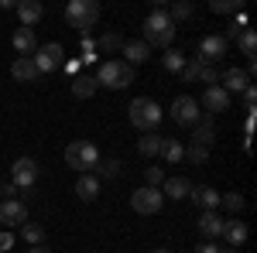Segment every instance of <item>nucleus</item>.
I'll return each instance as SVG.
<instances>
[{
	"mask_svg": "<svg viewBox=\"0 0 257 253\" xmlns=\"http://www.w3.org/2000/svg\"><path fill=\"white\" fill-rule=\"evenodd\" d=\"M144 178H148V188H161V185H165V171H161L158 164H155V168H148Z\"/></svg>",
	"mask_w": 257,
	"mask_h": 253,
	"instance_id": "obj_36",
	"label": "nucleus"
},
{
	"mask_svg": "<svg viewBox=\"0 0 257 253\" xmlns=\"http://www.w3.org/2000/svg\"><path fill=\"white\" fill-rule=\"evenodd\" d=\"M209 11H216V14H230V11H237V0H213Z\"/></svg>",
	"mask_w": 257,
	"mask_h": 253,
	"instance_id": "obj_38",
	"label": "nucleus"
},
{
	"mask_svg": "<svg viewBox=\"0 0 257 253\" xmlns=\"http://www.w3.org/2000/svg\"><path fill=\"white\" fill-rule=\"evenodd\" d=\"M134 82V69L127 65L123 59H110L99 65V76H96V86H106V89H123Z\"/></svg>",
	"mask_w": 257,
	"mask_h": 253,
	"instance_id": "obj_4",
	"label": "nucleus"
},
{
	"mask_svg": "<svg viewBox=\"0 0 257 253\" xmlns=\"http://www.w3.org/2000/svg\"><path fill=\"white\" fill-rule=\"evenodd\" d=\"M161 205H165V195H161V188H138V192L131 195V209L138 215H155L161 212Z\"/></svg>",
	"mask_w": 257,
	"mask_h": 253,
	"instance_id": "obj_7",
	"label": "nucleus"
},
{
	"mask_svg": "<svg viewBox=\"0 0 257 253\" xmlns=\"http://www.w3.org/2000/svg\"><path fill=\"white\" fill-rule=\"evenodd\" d=\"M219 79H223V86H219V89H226V93H243V89L250 86V76H247L243 69H237V65H233V69H226Z\"/></svg>",
	"mask_w": 257,
	"mask_h": 253,
	"instance_id": "obj_17",
	"label": "nucleus"
},
{
	"mask_svg": "<svg viewBox=\"0 0 257 253\" xmlns=\"http://www.w3.org/2000/svg\"><path fill=\"white\" fill-rule=\"evenodd\" d=\"M65 21H69L76 31H89L99 21V4H93V0H72V4L65 7Z\"/></svg>",
	"mask_w": 257,
	"mask_h": 253,
	"instance_id": "obj_5",
	"label": "nucleus"
},
{
	"mask_svg": "<svg viewBox=\"0 0 257 253\" xmlns=\"http://www.w3.org/2000/svg\"><path fill=\"white\" fill-rule=\"evenodd\" d=\"M226 48H230V41L223 38V35H206V38L199 41V55H196V59L213 65L216 59H223V55H226Z\"/></svg>",
	"mask_w": 257,
	"mask_h": 253,
	"instance_id": "obj_11",
	"label": "nucleus"
},
{
	"mask_svg": "<svg viewBox=\"0 0 257 253\" xmlns=\"http://www.w3.org/2000/svg\"><path fill=\"white\" fill-rule=\"evenodd\" d=\"M223 239H226V246H233V250H240V246H243V239H247V222H243V219H237V215H233V219H223Z\"/></svg>",
	"mask_w": 257,
	"mask_h": 253,
	"instance_id": "obj_13",
	"label": "nucleus"
},
{
	"mask_svg": "<svg viewBox=\"0 0 257 253\" xmlns=\"http://www.w3.org/2000/svg\"><path fill=\"white\" fill-rule=\"evenodd\" d=\"M99 48H103V52H120V48H123V38H120V35H103V38H99Z\"/></svg>",
	"mask_w": 257,
	"mask_h": 253,
	"instance_id": "obj_35",
	"label": "nucleus"
},
{
	"mask_svg": "<svg viewBox=\"0 0 257 253\" xmlns=\"http://www.w3.org/2000/svg\"><path fill=\"white\" fill-rule=\"evenodd\" d=\"M11 246H14V236H11V233H0V253H7Z\"/></svg>",
	"mask_w": 257,
	"mask_h": 253,
	"instance_id": "obj_42",
	"label": "nucleus"
},
{
	"mask_svg": "<svg viewBox=\"0 0 257 253\" xmlns=\"http://www.w3.org/2000/svg\"><path fill=\"white\" fill-rule=\"evenodd\" d=\"M189 192H192V181L189 178H165V185H161V195L165 198H175V202L189 198Z\"/></svg>",
	"mask_w": 257,
	"mask_h": 253,
	"instance_id": "obj_18",
	"label": "nucleus"
},
{
	"mask_svg": "<svg viewBox=\"0 0 257 253\" xmlns=\"http://www.w3.org/2000/svg\"><path fill=\"white\" fill-rule=\"evenodd\" d=\"M11 45H14L18 59H31V55L38 52V38H35V31H31V28H18V31H14V38H11Z\"/></svg>",
	"mask_w": 257,
	"mask_h": 253,
	"instance_id": "obj_12",
	"label": "nucleus"
},
{
	"mask_svg": "<svg viewBox=\"0 0 257 253\" xmlns=\"http://www.w3.org/2000/svg\"><path fill=\"white\" fill-rule=\"evenodd\" d=\"M192 253H219V246L213 243V239H206V243H199V246H196Z\"/></svg>",
	"mask_w": 257,
	"mask_h": 253,
	"instance_id": "obj_41",
	"label": "nucleus"
},
{
	"mask_svg": "<svg viewBox=\"0 0 257 253\" xmlns=\"http://www.w3.org/2000/svg\"><path fill=\"white\" fill-rule=\"evenodd\" d=\"M202 106H206L209 113H223V110H230V93L219 89V86H209V89L202 93Z\"/></svg>",
	"mask_w": 257,
	"mask_h": 253,
	"instance_id": "obj_16",
	"label": "nucleus"
},
{
	"mask_svg": "<svg viewBox=\"0 0 257 253\" xmlns=\"http://www.w3.org/2000/svg\"><path fill=\"white\" fill-rule=\"evenodd\" d=\"M21 236H24V243H31V246H45V226H38V222H24V226H21Z\"/></svg>",
	"mask_w": 257,
	"mask_h": 253,
	"instance_id": "obj_26",
	"label": "nucleus"
},
{
	"mask_svg": "<svg viewBox=\"0 0 257 253\" xmlns=\"http://www.w3.org/2000/svg\"><path fill=\"white\" fill-rule=\"evenodd\" d=\"M213 140H216V127H213V120L199 117L196 134H192V144H199V147H213Z\"/></svg>",
	"mask_w": 257,
	"mask_h": 253,
	"instance_id": "obj_20",
	"label": "nucleus"
},
{
	"mask_svg": "<svg viewBox=\"0 0 257 253\" xmlns=\"http://www.w3.org/2000/svg\"><path fill=\"white\" fill-rule=\"evenodd\" d=\"M158 151H161V137H158V134H144V137L138 140V154H141V157H155Z\"/></svg>",
	"mask_w": 257,
	"mask_h": 253,
	"instance_id": "obj_27",
	"label": "nucleus"
},
{
	"mask_svg": "<svg viewBox=\"0 0 257 253\" xmlns=\"http://www.w3.org/2000/svg\"><path fill=\"white\" fill-rule=\"evenodd\" d=\"M131 123L138 127L141 134H155L158 130V123H161V106L155 103V99H148V96H138L134 103H131Z\"/></svg>",
	"mask_w": 257,
	"mask_h": 253,
	"instance_id": "obj_2",
	"label": "nucleus"
},
{
	"mask_svg": "<svg viewBox=\"0 0 257 253\" xmlns=\"http://www.w3.org/2000/svg\"><path fill=\"white\" fill-rule=\"evenodd\" d=\"M65 164H69L72 171H79V175H89L99 164L96 144H89V140H72V144L65 147Z\"/></svg>",
	"mask_w": 257,
	"mask_h": 253,
	"instance_id": "obj_3",
	"label": "nucleus"
},
{
	"mask_svg": "<svg viewBox=\"0 0 257 253\" xmlns=\"http://www.w3.org/2000/svg\"><path fill=\"white\" fill-rule=\"evenodd\" d=\"M28 253H48V250H45V246H31Z\"/></svg>",
	"mask_w": 257,
	"mask_h": 253,
	"instance_id": "obj_43",
	"label": "nucleus"
},
{
	"mask_svg": "<svg viewBox=\"0 0 257 253\" xmlns=\"http://www.w3.org/2000/svg\"><path fill=\"white\" fill-rule=\"evenodd\" d=\"M185 157H189L192 164H202V161L209 157V147H199V144H189V147H185Z\"/></svg>",
	"mask_w": 257,
	"mask_h": 253,
	"instance_id": "obj_34",
	"label": "nucleus"
},
{
	"mask_svg": "<svg viewBox=\"0 0 257 253\" xmlns=\"http://www.w3.org/2000/svg\"><path fill=\"white\" fill-rule=\"evenodd\" d=\"M178 76L185 79V82H196V76H199V59L185 62V65H182V72H178Z\"/></svg>",
	"mask_w": 257,
	"mask_h": 253,
	"instance_id": "obj_37",
	"label": "nucleus"
},
{
	"mask_svg": "<svg viewBox=\"0 0 257 253\" xmlns=\"http://www.w3.org/2000/svg\"><path fill=\"white\" fill-rule=\"evenodd\" d=\"M96 168H99V175H103V178H117V175H120V161H117V157H106V161H99Z\"/></svg>",
	"mask_w": 257,
	"mask_h": 253,
	"instance_id": "obj_33",
	"label": "nucleus"
},
{
	"mask_svg": "<svg viewBox=\"0 0 257 253\" xmlns=\"http://www.w3.org/2000/svg\"><path fill=\"white\" fill-rule=\"evenodd\" d=\"M165 14H168V21H172V24H175V21H185V18H192V4L178 0V4H172V7H168Z\"/></svg>",
	"mask_w": 257,
	"mask_h": 253,
	"instance_id": "obj_32",
	"label": "nucleus"
},
{
	"mask_svg": "<svg viewBox=\"0 0 257 253\" xmlns=\"http://www.w3.org/2000/svg\"><path fill=\"white\" fill-rule=\"evenodd\" d=\"M219 253H237V250L233 246H219Z\"/></svg>",
	"mask_w": 257,
	"mask_h": 253,
	"instance_id": "obj_44",
	"label": "nucleus"
},
{
	"mask_svg": "<svg viewBox=\"0 0 257 253\" xmlns=\"http://www.w3.org/2000/svg\"><path fill=\"white\" fill-rule=\"evenodd\" d=\"M18 18H21V28H31V31H35V24L45 18V7H41L38 0H21L18 4Z\"/></svg>",
	"mask_w": 257,
	"mask_h": 253,
	"instance_id": "obj_15",
	"label": "nucleus"
},
{
	"mask_svg": "<svg viewBox=\"0 0 257 253\" xmlns=\"http://www.w3.org/2000/svg\"><path fill=\"white\" fill-rule=\"evenodd\" d=\"M189 198L196 202L202 212H216V209H219V192H216V188H209V185H192Z\"/></svg>",
	"mask_w": 257,
	"mask_h": 253,
	"instance_id": "obj_14",
	"label": "nucleus"
},
{
	"mask_svg": "<svg viewBox=\"0 0 257 253\" xmlns=\"http://www.w3.org/2000/svg\"><path fill=\"white\" fill-rule=\"evenodd\" d=\"M120 55H127L123 62H127V65L134 69L138 62H148V59H151V48H148L144 41H123V48H120Z\"/></svg>",
	"mask_w": 257,
	"mask_h": 253,
	"instance_id": "obj_19",
	"label": "nucleus"
},
{
	"mask_svg": "<svg viewBox=\"0 0 257 253\" xmlns=\"http://www.w3.org/2000/svg\"><path fill=\"white\" fill-rule=\"evenodd\" d=\"M11 175H14V188H24V192H31L35 185H38V161L35 157H18L14 161V168H11Z\"/></svg>",
	"mask_w": 257,
	"mask_h": 253,
	"instance_id": "obj_8",
	"label": "nucleus"
},
{
	"mask_svg": "<svg viewBox=\"0 0 257 253\" xmlns=\"http://www.w3.org/2000/svg\"><path fill=\"white\" fill-rule=\"evenodd\" d=\"M219 205H223V209H226L230 215H237V212H243V195H240V192L219 195Z\"/></svg>",
	"mask_w": 257,
	"mask_h": 253,
	"instance_id": "obj_29",
	"label": "nucleus"
},
{
	"mask_svg": "<svg viewBox=\"0 0 257 253\" xmlns=\"http://www.w3.org/2000/svg\"><path fill=\"white\" fill-rule=\"evenodd\" d=\"M161 65H165V72H182L185 55H182V52H175V48H168V52L161 55Z\"/></svg>",
	"mask_w": 257,
	"mask_h": 253,
	"instance_id": "obj_30",
	"label": "nucleus"
},
{
	"mask_svg": "<svg viewBox=\"0 0 257 253\" xmlns=\"http://www.w3.org/2000/svg\"><path fill=\"white\" fill-rule=\"evenodd\" d=\"M199 117H202V110H199V103L192 96H178L172 103V120H175L178 127H196Z\"/></svg>",
	"mask_w": 257,
	"mask_h": 253,
	"instance_id": "obj_9",
	"label": "nucleus"
},
{
	"mask_svg": "<svg viewBox=\"0 0 257 253\" xmlns=\"http://www.w3.org/2000/svg\"><path fill=\"white\" fill-rule=\"evenodd\" d=\"M155 253H172V250H155Z\"/></svg>",
	"mask_w": 257,
	"mask_h": 253,
	"instance_id": "obj_45",
	"label": "nucleus"
},
{
	"mask_svg": "<svg viewBox=\"0 0 257 253\" xmlns=\"http://www.w3.org/2000/svg\"><path fill=\"white\" fill-rule=\"evenodd\" d=\"M0 222H4L7 229H21V226L28 222V205H24L21 198H4V202H0Z\"/></svg>",
	"mask_w": 257,
	"mask_h": 253,
	"instance_id": "obj_10",
	"label": "nucleus"
},
{
	"mask_svg": "<svg viewBox=\"0 0 257 253\" xmlns=\"http://www.w3.org/2000/svg\"><path fill=\"white\" fill-rule=\"evenodd\" d=\"M237 45H240V52L247 55V59H254V52H257V35L250 31V28H243L237 35Z\"/></svg>",
	"mask_w": 257,
	"mask_h": 253,
	"instance_id": "obj_28",
	"label": "nucleus"
},
{
	"mask_svg": "<svg viewBox=\"0 0 257 253\" xmlns=\"http://www.w3.org/2000/svg\"><path fill=\"white\" fill-rule=\"evenodd\" d=\"M76 195H79L82 202H93L99 195V178L96 175H82L79 181H76Z\"/></svg>",
	"mask_w": 257,
	"mask_h": 253,
	"instance_id": "obj_22",
	"label": "nucleus"
},
{
	"mask_svg": "<svg viewBox=\"0 0 257 253\" xmlns=\"http://www.w3.org/2000/svg\"><path fill=\"white\" fill-rule=\"evenodd\" d=\"M31 62H35L38 76H41V72H55V69H62V62H65V48H62L59 41L38 45V52L31 55Z\"/></svg>",
	"mask_w": 257,
	"mask_h": 253,
	"instance_id": "obj_6",
	"label": "nucleus"
},
{
	"mask_svg": "<svg viewBox=\"0 0 257 253\" xmlns=\"http://www.w3.org/2000/svg\"><path fill=\"white\" fill-rule=\"evenodd\" d=\"M168 164H178L182 157H185V147H182V140H175V137H165L161 140V151H158Z\"/></svg>",
	"mask_w": 257,
	"mask_h": 253,
	"instance_id": "obj_23",
	"label": "nucleus"
},
{
	"mask_svg": "<svg viewBox=\"0 0 257 253\" xmlns=\"http://www.w3.org/2000/svg\"><path fill=\"white\" fill-rule=\"evenodd\" d=\"M172 41H175V24L168 21V14L161 7H155L144 21V45L148 48H168Z\"/></svg>",
	"mask_w": 257,
	"mask_h": 253,
	"instance_id": "obj_1",
	"label": "nucleus"
},
{
	"mask_svg": "<svg viewBox=\"0 0 257 253\" xmlns=\"http://www.w3.org/2000/svg\"><path fill=\"white\" fill-rule=\"evenodd\" d=\"M11 76L18 79V82H35V79H38V69H35L31 59H18L11 65Z\"/></svg>",
	"mask_w": 257,
	"mask_h": 253,
	"instance_id": "obj_24",
	"label": "nucleus"
},
{
	"mask_svg": "<svg viewBox=\"0 0 257 253\" xmlns=\"http://www.w3.org/2000/svg\"><path fill=\"white\" fill-rule=\"evenodd\" d=\"M96 89H99V86H96V79H93V76H76V79H72V96H76V99H89Z\"/></svg>",
	"mask_w": 257,
	"mask_h": 253,
	"instance_id": "obj_25",
	"label": "nucleus"
},
{
	"mask_svg": "<svg viewBox=\"0 0 257 253\" xmlns=\"http://www.w3.org/2000/svg\"><path fill=\"white\" fill-rule=\"evenodd\" d=\"M4 198H18V188H14V181H11V185H4V181H0V202H4Z\"/></svg>",
	"mask_w": 257,
	"mask_h": 253,
	"instance_id": "obj_40",
	"label": "nucleus"
},
{
	"mask_svg": "<svg viewBox=\"0 0 257 253\" xmlns=\"http://www.w3.org/2000/svg\"><path fill=\"white\" fill-rule=\"evenodd\" d=\"M199 233L206 236V239H216V236L223 233V215H216V212H202V215H199Z\"/></svg>",
	"mask_w": 257,
	"mask_h": 253,
	"instance_id": "obj_21",
	"label": "nucleus"
},
{
	"mask_svg": "<svg viewBox=\"0 0 257 253\" xmlns=\"http://www.w3.org/2000/svg\"><path fill=\"white\" fill-rule=\"evenodd\" d=\"M199 82H206V89L209 86H219V72H216V65H209V62H199Z\"/></svg>",
	"mask_w": 257,
	"mask_h": 253,
	"instance_id": "obj_31",
	"label": "nucleus"
},
{
	"mask_svg": "<svg viewBox=\"0 0 257 253\" xmlns=\"http://www.w3.org/2000/svg\"><path fill=\"white\" fill-rule=\"evenodd\" d=\"M243 103H247V110L254 113V106H257V89H254V82H250V86L243 89Z\"/></svg>",
	"mask_w": 257,
	"mask_h": 253,
	"instance_id": "obj_39",
	"label": "nucleus"
}]
</instances>
